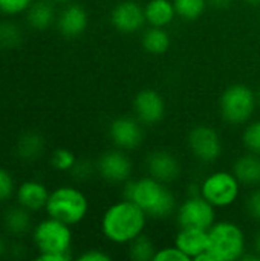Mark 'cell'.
I'll list each match as a JSON object with an SVG mask.
<instances>
[{"instance_id":"6da1fadb","label":"cell","mask_w":260,"mask_h":261,"mask_svg":"<svg viewBox=\"0 0 260 261\" xmlns=\"http://www.w3.org/2000/svg\"><path fill=\"white\" fill-rule=\"evenodd\" d=\"M149 216L132 200L110 205L101 217V232L113 245L124 246L146 231Z\"/></svg>"},{"instance_id":"7a4b0ae2","label":"cell","mask_w":260,"mask_h":261,"mask_svg":"<svg viewBox=\"0 0 260 261\" xmlns=\"http://www.w3.org/2000/svg\"><path fill=\"white\" fill-rule=\"evenodd\" d=\"M123 197L136 203L150 219H167L178 208L176 197L167 188V184L152 176L127 180Z\"/></svg>"},{"instance_id":"3957f363","label":"cell","mask_w":260,"mask_h":261,"mask_svg":"<svg viewBox=\"0 0 260 261\" xmlns=\"http://www.w3.org/2000/svg\"><path fill=\"white\" fill-rule=\"evenodd\" d=\"M208 252L216 261L241 260L247 252V236L244 229L231 220L215 222L208 229Z\"/></svg>"},{"instance_id":"277c9868","label":"cell","mask_w":260,"mask_h":261,"mask_svg":"<svg viewBox=\"0 0 260 261\" xmlns=\"http://www.w3.org/2000/svg\"><path fill=\"white\" fill-rule=\"evenodd\" d=\"M44 210L49 217L74 226L86 219L89 213V200L86 194L75 187H58L49 193Z\"/></svg>"},{"instance_id":"5b68a950","label":"cell","mask_w":260,"mask_h":261,"mask_svg":"<svg viewBox=\"0 0 260 261\" xmlns=\"http://www.w3.org/2000/svg\"><path fill=\"white\" fill-rule=\"evenodd\" d=\"M257 104V93L250 86L231 84L219 98V113L227 124L244 125L251 121Z\"/></svg>"},{"instance_id":"8992f818","label":"cell","mask_w":260,"mask_h":261,"mask_svg":"<svg viewBox=\"0 0 260 261\" xmlns=\"http://www.w3.org/2000/svg\"><path fill=\"white\" fill-rule=\"evenodd\" d=\"M201 185V196L215 208H228L234 205L241 196L242 184L233 171L218 170L204 177Z\"/></svg>"},{"instance_id":"52a82bcc","label":"cell","mask_w":260,"mask_h":261,"mask_svg":"<svg viewBox=\"0 0 260 261\" xmlns=\"http://www.w3.org/2000/svg\"><path fill=\"white\" fill-rule=\"evenodd\" d=\"M34 243L40 254L43 252H60L70 254L72 231L70 226L49 217L40 222L34 229Z\"/></svg>"},{"instance_id":"ba28073f","label":"cell","mask_w":260,"mask_h":261,"mask_svg":"<svg viewBox=\"0 0 260 261\" xmlns=\"http://www.w3.org/2000/svg\"><path fill=\"white\" fill-rule=\"evenodd\" d=\"M176 222L179 228H199L208 231L216 222V208L201 194L188 196L176 208Z\"/></svg>"},{"instance_id":"9c48e42d","label":"cell","mask_w":260,"mask_h":261,"mask_svg":"<svg viewBox=\"0 0 260 261\" xmlns=\"http://www.w3.org/2000/svg\"><path fill=\"white\" fill-rule=\"evenodd\" d=\"M187 144L195 159L204 164L216 162L222 156L224 144L221 135L210 125L193 127L187 136Z\"/></svg>"},{"instance_id":"30bf717a","label":"cell","mask_w":260,"mask_h":261,"mask_svg":"<svg viewBox=\"0 0 260 261\" xmlns=\"http://www.w3.org/2000/svg\"><path fill=\"white\" fill-rule=\"evenodd\" d=\"M98 174L109 184H126L133 173V162L124 150H109L95 164Z\"/></svg>"},{"instance_id":"8fae6325","label":"cell","mask_w":260,"mask_h":261,"mask_svg":"<svg viewBox=\"0 0 260 261\" xmlns=\"http://www.w3.org/2000/svg\"><path fill=\"white\" fill-rule=\"evenodd\" d=\"M135 118L144 125H155L166 116V101L155 89L139 90L132 102Z\"/></svg>"},{"instance_id":"7c38bea8","label":"cell","mask_w":260,"mask_h":261,"mask_svg":"<svg viewBox=\"0 0 260 261\" xmlns=\"http://www.w3.org/2000/svg\"><path fill=\"white\" fill-rule=\"evenodd\" d=\"M109 138L120 150H135L143 144V124L132 116H118L109 124Z\"/></svg>"},{"instance_id":"4fadbf2b","label":"cell","mask_w":260,"mask_h":261,"mask_svg":"<svg viewBox=\"0 0 260 261\" xmlns=\"http://www.w3.org/2000/svg\"><path fill=\"white\" fill-rule=\"evenodd\" d=\"M110 23L121 34H135L147 23L144 8L135 0H121L110 12Z\"/></svg>"},{"instance_id":"5bb4252c","label":"cell","mask_w":260,"mask_h":261,"mask_svg":"<svg viewBox=\"0 0 260 261\" xmlns=\"http://www.w3.org/2000/svg\"><path fill=\"white\" fill-rule=\"evenodd\" d=\"M146 168L149 176L164 184H172L181 176V164L178 158L166 150L152 151L146 159Z\"/></svg>"},{"instance_id":"9a60e30c","label":"cell","mask_w":260,"mask_h":261,"mask_svg":"<svg viewBox=\"0 0 260 261\" xmlns=\"http://www.w3.org/2000/svg\"><path fill=\"white\" fill-rule=\"evenodd\" d=\"M208 231L199 228H179L175 237V246L182 251L190 260L208 249Z\"/></svg>"},{"instance_id":"2e32d148","label":"cell","mask_w":260,"mask_h":261,"mask_svg":"<svg viewBox=\"0 0 260 261\" xmlns=\"http://www.w3.org/2000/svg\"><path fill=\"white\" fill-rule=\"evenodd\" d=\"M87 24H89L87 11L81 5H77V3L66 6L57 20L58 31L64 37H69V38L84 34V31L87 29Z\"/></svg>"},{"instance_id":"e0dca14e","label":"cell","mask_w":260,"mask_h":261,"mask_svg":"<svg viewBox=\"0 0 260 261\" xmlns=\"http://www.w3.org/2000/svg\"><path fill=\"white\" fill-rule=\"evenodd\" d=\"M49 199L48 188L37 180L23 182L17 190V200L18 205L26 208L28 211H40L46 208Z\"/></svg>"},{"instance_id":"ac0fdd59","label":"cell","mask_w":260,"mask_h":261,"mask_svg":"<svg viewBox=\"0 0 260 261\" xmlns=\"http://www.w3.org/2000/svg\"><path fill=\"white\" fill-rule=\"evenodd\" d=\"M231 171L242 185L251 188L260 187V154L247 151L234 161Z\"/></svg>"},{"instance_id":"d6986e66","label":"cell","mask_w":260,"mask_h":261,"mask_svg":"<svg viewBox=\"0 0 260 261\" xmlns=\"http://www.w3.org/2000/svg\"><path fill=\"white\" fill-rule=\"evenodd\" d=\"M144 14L149 26L156 28H167L178 17L173 0H149L144 6Z\"/></svg>"},{"instance_id":"ffe728a7","label":"cell","mask_w":260,"mask_h":261,"mask_svg":"<svg viewBox=\"0 0 260 261\" xmlns=\"http://www.w3.org/2000/svg\"><path fill=\"white\" fill-rule=\"evenodd\" d=\"M172 38L166 28L149 26L141 35V46L147 54L152 55H162L170 49Z\"/></svg>"},{"instance_id":"44dd1931","label":"cell","mask_w":260,"mask_h":261,"mask_svg":"<svg viewBox=\"0 0 260 261\" xmlns=\"http://www.w3.org/2000/svg\"><path fill=\"white\" fill-rule=\"evenodd\" d=\"M26 20H28L31 28H34L37 31H44V29H48L54 23V20H55V9L51 5V2H46V0L34 2L28 8Z\"/></svg>"},{"instance_id":"7402d4cb","label":"cell","mask_w":260,"mask_h":261,"mask_svg":"<svg viewBox=\"0 0 260 261\" xmlns=\"http://www.w3.org/2000/svg\"><path fill=\"white\" fill-rule=\"evenodd\" d=\"M3 225L8 232L12 236H23L26 234L32 226V219L29 216V211L23 206H14L9 208L3 216Z\"/></svg>"},{"instance_id":"603a6c76","label":"cell","mask_w":260,"mask_h":261,"mask_svg":"<svg viewBox=\"0 0 260 261\" xmlns=\"http://www.w3.org/2000/svg\"><path fill=\"white\" fill-rule=\"evenodd\" d=\"M46 147L44 138L35 132H28L21 135L17 141V154L23 161H34L38 156H41L43 150Z\"/></svg>"},{"instance_id":"cb8c5ba5","label":"cell","mask_w":260,"mask_h":261,"mask_svg":"<svg viewBox=\"0 0 260 261\" xmlns=\"http://www.w3.org/2000/svg\"><path fill=\"white\" fill-rule=\"evenodd\" d=\"M127 246L129 258L132 261H153L155 254L158 251L153 240L144 232L138 236L135 240H132Z\"/></svg>"},{"instance_id":"d4e9b609","label":"cell","mask_w":260,"mask_h":261,"mask_svg":"<svg viewBox=\"0 0 260 261\" xmlns=\"http://www.w3.org/2000/svg\"><path fill=\"white\" fill-rule=\"evenodd\" d=\"M208 0H173L176 15L185 21L198 20L207 8Z\"/></svg>"},{"instance_id":"484cf974","label":"cell","mask_w":260,"mask_h":261,"mask_svg":"<svg viewBox=\"0 0 260 261\" xmlns=\"http://www.w3.org/2000/svg\"><path fill=\"white\" fill-rule=\"evenodd\" d=\"M21 31L12 21H0V47H15L21 43Z\"/></svg>"},{"instance_id":"4316f807","label":"cell","mask_w":260,"mask_h":261,"mask_svg":"<svg viewBox=\"0 0 260 261\" xmlns=\"http://www.w3.org/2000/svg\"><path fill=\"white\" fill-rule=\"evenodd\" d=\"M242 145L247 151L260 154V119L247 124L242 132Z\"/></svg>"},{"instance_id":"83f0119b","label":"cell","mask_w":260,"mask_h":261,"mask_svg":"<svg viewBox=\"0 0 260 261\" xmlns=\"http://www.w3.org/2000/svg\"><path fill=\"white\" fill-rule=\"evenodd\" d=\"M51 164L55 170L58 171H70L74 168V165L77 164V158L75 154L67 150V148H57L52 153L51 158Z\"/></svg>"},{"instance_id":"f1b7e54d","label":"cell","mask_w":260,"mask_h":261,"mask_svg":"<svg viewBox=\"0 0 260 261\" xmlns=\"http://www.w3.org/2000/svg\"><path fill=\"white\" fill-rule=\"evenodd\" d=\"M245 211L253 222L260 223V187H254L247 196Z\"/></svg>"},{"instance_id":"f546056e","label":"cell","mask_w":260,"mask_h":261,"mask_svg":"<svg viewBox=\"0 0 260 261\" xmlns=\"http://www.w3.org/2000/svg\"><path fill=\"white\" fill-rule=\"evenodd\" d=\"M153 261H192L176 246H166L156 251Z\"/></svg>"},{"instance_id":"4dcf8cb0","label":"cell","mask_w":260,"mask_h":261,"mask_svg":"<svg viewBox=\"0 0 260 261\" xmlns=\"http://www.w3.org/2000/svg\"><path fill=\"white\" fill-rule=\"evenodd\" d=\"M32 3L34 0H0V11L8 15H15L28 11Z\"/></svg>"},{"instance_id":"1f68e13d","label":"cell","mask_w":260,"mask_h":261,"mask_svg":"<svg viewBox=\"0 0 260 261\" xmlns=\"http://www.w3.org/2000/svg\"><path fill=\"white\" fill-rule=\"evenodd\" d=\"M95 170H97V167H93L92 162H89V161H77V164L74 165L70 173H72L74 179L86 180V179H89L93 174Z\"/></svg>"},{"instance_id":"d6a6232c","label":"cell","mask_w":260,"mask_h":261,"mask_svg":"<svg viewBox=\"0 0 260 261\" xmlns=\"http://www.w3.org/2000/svg\"><path fill=\"white\" fill-rule=\"evenodd\" d=\"M14 193V180L11 177V174L0 168V202L8 200Z\"/></svg>"},{"instance_id":"836d02e7","label":"cell","mask_w":260,"mask_h":261,"mask_svg":"<svg viewBox=\"0 0 260 261\" xmlns=\"http://www.w3.org/2000/svg\"><path fill=\"white\" fill-rule=\"evenodd\" d=\"M78 261H112V257L101 251V249H89L86 252H83L78 258Z\"/></svg>"},{"instance_id":"e575fe53","label":"cell","mask_w":260,"mask_h":261,"mask_svg":"<svg viewBox=\"0 0 260 261\" xmlns=\"http://www.w3.org/2000/svg\"><path fill=\"white\" fill-rule=\"evenodd\" d=\"M72 258L70 254H60V252H43L37 257L38 261H69Z\"/></svg>"},{"instance_id":"d590c367","label":"cell","mask_w":260,"mask_h":261,"mask_svg":"<svg viewBox=\"0 0 260 261\" xmlns=\"http://www.w3.org/2000/svg\"><path fill=\"white\" fill-rule=\"evenodd\" d=\"M215 8H219V9H224V8H228L234 0H208Z\"/></svg>"},{"instance_id":"8d00e7d4","label":"cell","mask_w":260,"mask_h":261,"mask_svg":"<svg viewBox=\"0 0 260 261\" xmlns=\"http://www.w3.org/2000/svg\"><path fill=\"white\" fill-rule=\"evenodd\" d=\"M241 260L242 261H260V255L257 254V252H254V251H253V252H248V251H247Z\"/></svg>"},{"instance_id":"74e56055","label":"cell","mask_w":260,"mask_h":261,"mask_svg":"<svg viewBox=\"0 0 260 261\" xmlns=\"http://www.w3.org/2000/svg\"><path fill=\"white\" fill-rule=\"evenodd\" d=\"M253 251L260 255V229L256 232V236L253 239Z\"/></svg>"},{"instance_id":"f35d334b","label":"cell","mask_w":260,"mask_h":261,"mask_svg":"<svg viewBox=\"0 0 260 261\" xmlns=\"http://www.w3.org/2000/svg\"><path fill=\"white\" fill-rule=\"evenodd\" d=\"M5 251H6V245H5V242H3V239L0 237V258L3 257V254H5Z\"/></svg>"},{"instance_id":"ab89813d","label":"cell","mask_w":260,"mask_h":261,"mask_svg":"<svg viewBox=\"0 0 260 261\" xmlns=\"http://www.w3.org/2000/svg\"><path fill=\"white\" fill-rule=\"evenodd\" d=\"M245 3H248V5H253V6H256V5H260V0H244Z\"/></svg>"},{"instance_id":"60d3db41","label":"cell","mask_w":260,"mask_h":261,"mask_svg":"<svg viewBox=\"0 0 260 261\" xmlns=\"http://www.w3.org/2000/svg\"><path fill=\"white\" fill-rule=\"evenodd\" d=\"M52 2H58V3H66V2H69V0H52Z\"/></svg>"},{"instance_id":"b9f144b4","label":"cell","mask_w":260,"mask_h":261,"mask_svg":"<svg viewBox=\"0 0 260 261\" xmlns=\"http://www.w3.org/2000/svg\"><path fill=\"white\" fill-rule=\"evenodd\" d=\"M257 101H259V104H260V89H259V92H257Z\"/></svg>"}]
</instances>
